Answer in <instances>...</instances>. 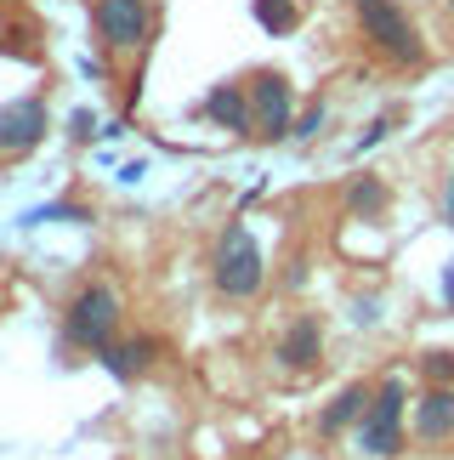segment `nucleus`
I'll list each match as a JSON object with an SVG mask.
<instances>
[{"label":"nucleus","instance_id":"f257e3e1","mask_svg":"<svg viewBox=\"0 0 454 460\" xmlns=\"http://www.w3.org/2000/svg\"><path fill=\"white\" fill-rule=\"evenodd\" d=\"M404 403H409V386L404 381H380L363 420L353 427V449L358 460H397L404 455Z\"/></svg>","mask_w":454,"mask_h":460},{"label":"nucleus","instance_id":"f03ea898","mask_svg":"<svg viewBox=\"0 0 454 460\" xmlns=\"http://www.w3.org/2000/svg\"><path fill=\"white\" fill-rule=\"evenodd\" d=\"M211 279H216V290L227 296V302H250V296H261V285H267V256H261V244H256V234L244 222H233L216 239Z\"/></svg>","mask_w":454,"mask_h":460},{"label":"nucleus","instance_id":"7ed1b4c3","mask_svg":"<svg viewBox=\"0 0 454 460\" xmlns=\"http://www.w3.org/2000/svg\"><path fill=\"white\" fill-rule=\"evenodd\" d=\"M119 313L126 307H119L114 285H85L74 302H68V313H63V341L102 358V352L119 341Z\"/></svg>","mask_w":454,"mask_h":460},{"label":"nucleus","instance_id":"20e7f679","mask_svg":"<svg viewBox=\"0 0 454 460\" xmlns=\"http://www.w3.org/2000/svg\"><path fill=\"white\" fill-rule=\"evenodd\" d=\"M353 12H358V29H363V40H370L387 63H426V40H421V29L409 23V12L397 6V0H353Z\"/></svg>","mask_w":454,"mask_h":460},{"label":"nucleus","instance_id":"39448f33","mask_svg":"<svg viewBox=\"0 0 454 460\" xmlns=\"http://www.w3.org/2000/svg\"><path fill=\"white\" fill-rule=\"evenodd\" d=\"M92 23L109 51H136L153 34V0H92Z\"/></svg>","mask_w":454,"mask_h":460},{"label":"nucleus","instance_id":"423d86ee","mask_svg":"<svg viewBox=\"0 0 454 460\" xmlns=\"http://www.w3.org/2000/svg\"><path fill=\"white\" fill-rule=\"evenodd\" d=\"M250 109H256V137H290L295 131V85L273 68L250 75Z\"/></svg>","mask_w":454,"mask_h":460},{"label":"nucleus","instance_id":"0eeeda50","mask_svg":"<svg viewBox=\"0 0 454 460\" xmlns=\"http://www.w3.org/2000/svg\"><path fill=\"white\" fill-rule=\"evenodd\" d=\"M46 131H51V114H46L40 97H17V102H6V109H0V154H29V148H40Z\"/></svg>","mask_w":454,"mask_h":460},{"label":"nucleus","instance_id":"6e6552de","mask_svg":"<svg viewBox=\"0 0 454 460\" xmlns=\"http://www.w3.org/2000/svg\"><path fill=\"white\" fill-rule=\"evenodd\" d=\"M205 119H211L216 131H233V137H256L250 85H211V97H205Z\"/></svg>","mask_w":454,"mask_h":460},{"label":"nucleus","instance_id":"1a4fd4ad","mask_svg":"<svg viewBox=\"0 0 454 460\" xmlns=\"http://www.w3.org/2000/svg\"><path fill=\"white\" fill-rule=\"evenodd\" d=\"M415 438L421 444H449L454 438V386H426V398L415 403Z\"/></svg>","mask_w":454,"mask_h":460},{"label":"nucleus","instance_id":"9d476101","mask_svg":"<svg viewBox=\"0 0 454 460\" xmlns=\"http://www.w3.org/2000/svg\"><path fill=\"white\" fill-rule=\"evenodd\" d=\"M319 352H324V330H319V318H295V324L278 335V352L273 358L290 369V376H301V369L319 364Z\"/></svg>","mask_w":454,"mask_h":460},{"label":"nucleus","instance_id":"9b49d317","mask_svg":"<svg viewBox=\"0 0 454 460\" xmlns=\"http://www.w3.org/2000/svg\"><path fill=\"white\" fill-rule=\"evenodd\" d=\"M370 398H375L370 386H346V393L319 415V432H324V438H336V432H346V427H358L363 410H370Z\"/></svg>","mask_w":454,"mask_h":460},{"label":"nucleus","instance_id":"f8f14e48","mask_svg":"<svg viewBox=\"0 0 454 460\" xmlns=\"http://www.w3.org/2000/svg\"><path fill=\"white\" fill-rule=\"evenodd\" d=\"M153 352H160V341H148V335H136V341H114L109 352H102V364H109V376L131 381V376H143V369L153 364Z\"/></svg>","mask_w":454,"mask_h":460},{"label":"nucleus","instance_id":"ddd939ff","mask_svg":"<svg viewBox=\"0 0 454 460\" xmlns=\"http://www.w3.org/2000/svg\"><path fill=\"white\" fill-rule=\"evenodd\" d=\"M346 210L363 222H375L380 210H387V182H375V176H358L353 188H346Z\"/></svg>","mask_w":454,"mask_h":460},{"label":"nucleus","instance_id":"4468645a","mask_svg":"<svg viewBox=\"0 0 454 460\" xmlns=\"http://www.w3.org/2000/svg\"><path fill=\"white\" fill-rule=\"evenodd\" d=\"M250 12H256V23L267 34H290L301 23V6H295V0H250Z\"/></svg>","mask_w":454,"mask_h":460},{"label":"nucleus","instance_id":"2eb2a0df","mask_svg":"<svg viewBox=\"0 0 454 460\" xmlns=\"http://www.w3.org/2000/svg\"><path fill=\"white\" fill-rule=\"evenodd\" d=\"M421 369H426L432 386H454V352H426Z\"/></svg>","mask_w":454,"mask_h":460},{"label":"nucleus","instance_id":"dca6fc26","mask_svg":"<svg viewBox=\"0 0 454 460\" xmlns=\"http://www.w3.org/2000/svg\"><path fill=\"white\" fill-rule=\"evenodd\" d=\"M324 131V102H319V109H307L301 119H295V131L290 137H301V143H307V137H319Z\"/></svg>","mask_w":454,"mask_h":460},{"label":"nucleus","instance_id":"f3484780","mask_svg":"<svg viewBox=\"0 0 454 460\" xmlns=\"http://www.w3.org/2000/svg\"><path fill=\"white\" fill-rule=\"evenodd\" d=\"M438 210H443V227H454V165H449V176H443V199H438Z\"/></svg>","mask_w":454,"mask_h":460},{"label":"nucleus","instance_id":"a211bd4d","mask_svg":"<svg viewBox=\"0 0 454 460\" xmlns=\"http://www.w3.org/2000/svg\"><path fill=\"white\" fill-rule=\"evenodd\" d=\"M443 307L454 313V261H449V268H443Z\"/></svg>","mask_w":454,"mask_h":460},{"label":"nucleus","instance_id":"6ab92c4d","mask_svg":"<svg viewBox=\"0 0 454 460\" xmlns=\"http://www.w3.org/2000/svg\"><path fill=\"white\" fill-rule=\"evenodd\" d=\"M443 6H449V12H454V0H443Z\"/></svg>","mask_w":454,"mask_h":460}]
</instances>
